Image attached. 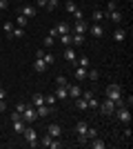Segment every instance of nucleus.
Here are the masks:
<instances>
[{
  "instance_id": "obj_1",
  "label": "nucleus",
  "mask_w": 133,
  "mask_h": 149,
  "mask_svg": "<svg viewBox=\"0 0 133 149\" xmlns=\"http://www.w3.org/2000/svg\"><path fill=\"white\" fill-rule=\"evenodd\" d=\"M107 98L113 100L115 107L127 105V100H124V96H122V87H120V85H109V87H107Z\"/></svg>"
},
{
  "instance_id": "obj_2",
  "label": "nucleus",
  "mask_w": 133,
  "mask_h": 149,
  "mask_svg": "<svg viewBox=\"0 0 133 149\" xmlns=\"http://www.w3.org/2000/svg\"><path fill=\"white\" fill-rule=\"evenodd\" d=\"M22 136H25V140H27V145L29 147H38V140H40V136H38V131L33 129V127H25V131H22Z\"/></svg>"
},
{
  "instance_id": "obj_3",
  "label": "nucleus",
  "mask_w": 133,
  "mask_h": 149,
  "mask_svg": "<svg viewBox=\"0 0 133 149\" xmlns=\"http://www.w3.org/2000/svg\"><path fill=\"white\" fill-rule=\"evenodd\" d=\"M115 116H118V120L120 123H124V125H129L131 123V111H129V107L127 105H122V107H115Z\"/></svg>"
},
{
  "instance_id": "obj_4",
  "label": "nucleus",
  "mask_w": 133,
  "mask_h": 149,
  "mask_svg": "<svg viewBox=\"0 0 133 149\" xmlns=\"http://www.w3.org/2000/svg\"><path fill=\"white\" fill-rule=\"evenodd\" d=\"M22 120H25L27 125H31V123L38 120V111H36V107H33V105H27L25 107V111H22Z\"/></svg>"
},
{
  "instance_id": "obj_5",
  "label": "nucleus",
  "mask_w": 133,
  "mask_h": 149,
  "mask_svg": "<svg viewBox=\"0 0 133 149\" xmlns=\"http://www.w3.org/2000/svg\"><path fill=\"white\" fill-rule=\"evenodd\" d=\"M98 109H100V113H104V116H111V113L115 111V102L107 98L104 102H100V105H98Z\"/></svg>"
},
{
  "instance_id": "obj_6",
  "label": "nucleus",
  "mask_w": 133,
  "mask_h": 149,
  "mask_svg": "<svg viewBox=\"0 0 133 149\" xmlns=\"http://www.w3.org/2000/svg\"><path fill=\"white\" fill-rule=\"evenodd\" d=\"M38 13V7H33V5H22L20 7V16H25V18H33Z\"/></svg>"
},
{
  "instance_id": "obj_7",
  "label": "nucleus",
  "mask_w": 133,
  "mask_h": 149,
  "mask_svg": "<svg viewBox=\"0 0 133 149\" xmlns=\"http://www.w3.org/2000/svg\"><path fill=\"white\" fill-rule=\"evenodd\" d=\"M67 91H69V98H80V96H82V87H80L78 82L67 85Z\"/></svg>"
},
{
  "instance_id": "obj_8",
  "label": "nucleus",
  "mask_w": 133,
  "mask_h": 149,
  "mask_svg": "<svg viewBox=\"0 0 133 149\" xmlns=\"http://www.w3.org/2000/svg\"><path fill=\"white\" fill-rule=\"evenodd\" d=\"M64 60L67 62H71V65H76V49H73V47H64Z\"/></svg>"
},
{
  "instance_id": "obj_9",
  "label": "nucleus",
  "mask_w": 133,
  "mask_h": 149,
  "mask_svg": "<svg viewBox=\"0 0 133 149\" xmlns=\"http://www.w3.org/2000/svg\"><path fill=\"white\" fill-rule=\"evenodd\" d=\"M89 31H91V36H93V38H102V36H104V29L100 27V22H93V25L89 27Z\"/></svg>"
},
{
  "instance_id": "obj_10",
  "label": "nucleus",
  "mask_w": 133,
  "mask_h": 149,
  "mask_svg": "<svg viewBox=\"0 0 133 149\" xmlns=\"http://www.w3.org/2000/svg\"><path fill=\"white\" fill-rule=\"evenodd\" d=\"M25 127H27V123H25L22 118H20V120H13V123H11V129L16 131V134H22V131H25Z\"/></svg>"
},
{
  "instance_id": "obj_11",
  "label": "nucleus",
  "mask_w": 133,
  "mask_h": 149,
  "mask_svg": "<svg viewBox=\"0 0 133 149\" xmlns=\"http://www.w3.org/2000/svg\"><path fill=\"white\" fill-rule=\"evenodd\" d=\"M60 134H62V127H60L58 123L49 125V136H51V138H60Z\"/></svg>"
},
{
  "instance_id": "obj_12",
  "label": "nucleus",
  "mask_w": 133,
  "mask_h": 149,
  "mask_svg": "<svg viewBox=\"0 0 133 149\" xmlns=\"http://www.w3.org/2000/svg\"><path fill=\"white\" fill-rule=\"evenodd\" d=\"M87 31H89L87 22H84V20H76V27H73V33H87Z\"/></svg>"
},
{
  "instance_id": "obj_13",
  "label": "nucleus",
  "mask_w": 133,
  "mask_h": 149,
  "mask_svg": "<svg viewBox=\"0 0 133 149\" xmlns=\"http://www.w3.org/2000/svg\"><path fill=\"white\" fill-rule=\"evenodd\" d=\"M33 69H36V71H40V74H42V71H47V62L42 60V58H36V62H33Z\"/></svg>"
},
{
  "instance_id": "obj_14",
  "label": "nucleus",
  "mask_w": 133,
  "mask_h": 149,
  "mask_svg": "<svg viewBox=\"0 0 133 149\" xmlns=\"http://www.w3.org/2000/svg\"><path fill=\"white\" fill-rule=\"evenodd\" d=\"M36 111H38V118H44V116H49L53 109H51V107H47V105H40V107H36Z\"/></svg>"
},
{
  "instance_id": "obj_15",
  "label": "nucleus",
  "mask_w": 133,
  "mask_h": 149,
  "mask_svg": "<svg viewBox=\"0 0 133 149\" xmlns=\"http://www.w3.org/2000/svg\"><path fill=\"white\" fill-rule=\"evenodd\" d=\"M107 18L111 20V22H122V13L115 9V11H107Z\"/></svg>"
},
{
  "instance_id": "obj_16",
  "label": "nucleus",
  "mask_w": 133,
  "mask_h": 149,
  "mask_svg": "<svg viewBox=\"0 0 133 149\" xmlns=\"http://www.w3.org/2000/svg\"><path fill=\"white\" fill-rule=\"evenodd\" d=\"M53 96H56L58 100H67V98H69V91H67V87H58Z\"/></svg>"
},
{
  "instance_id": "obj_17",
  "label": "nucleus",
  "mask_w": 133,
  "mask_h": 149,
  "mask_svg": "<svg viewBox=\"0 0 133 149\" xmlns=\"http://www.w3.org/2000/svg\"><path fill=\"white\" fill-rule=\"evenodd\" d=\"M111 36H113V40H115V42H122V40L127 38V31H124V29H115L113 33H111Z\"/></svg>"
},
{
  "instance_id": "obj_18",
  "label": "nucleus",
  "mask_w": 133,
  "mask_h": 149,
  "mask_svg": "<svg viewBox=\"0 0 133 149\" xmlns=\"http://www.w3.org/2000/svg\"><path fill=\"white\" fill-rule=\"evenodd\" d=\"M53 29H56V33H60V36L69 33V25H67V22H58V25L53 27Z\"/></svg>"
},
{
  "instance_id": "obj_19",
  "label": "nucleus",
  "mask_w": 133,
  "mask_h": 149,
  "mask_svg": "<svg viewBox=\"0 0 133 149\" xmlns=\"http://www.w3.org/2000/svg\"><path fill=\"white\" fill-rule=\"evenodd\" d=\"M31 105H33V107L44 105V96H42V93H33V96H31Z\"/></svg>"
},
{
  "instance_id": "obj_20",
  "label": "nucleus",
  "mask_w": 133,
  "mask_h": 149,
  "mask_svg": "<svg viewBox=\"0 0 133 149\" xmlns=\"http://www.w3.org/2000/svg\"><path fill=\"white\" fill-rule=\"evenodd\" d=\"M73 74H76V82H80V80H84V78H87V69H84V67H76V71H73Z\"/></svg>"
},
{
  "instance_id": "obj_21",
  "label": "nucleus",
  "mask_w": 133,
  "mask_h": 149,
  "mask_svg": "<svg viewBox=\"0 0 133 149\" xmlns=\"http://www.w3.org/2000/svg\"><path fill=\"white\" fill-rule=\"evenodd\" d=\"M87 127H89V123H84V120L76 123V131H78V136H84V134H87Z\"/></svg>"
},
{
  "instance_id": "obj_22",
  "label": "nucleus",
  "mask_w": 133,
  "mask_h": 149,
  "mask_svg": "<svg viewBox=\"0 0 133 149\" xmlns=\"http://www.w3.org/2000/svg\"><path fill=\"white\" fill-rule=\"evenodd\" d=\"M42 58L44 62H47V67H51V65H53V62H56V58H53V54H49V51H42Z\"/></svg>"
},
{
  "instance_id": "obj_23",
  "label": "nucleus",
  "mask_w": 133,
  "mask_h": 149,
  "mask_svg": "<svg viewBox=\"0 0 133 149\" xmlns=\"http://www.w3.org/2000/svg\"><path fill=\"white\" fill-rule=\"evenodd\" d=\"M64 9H67V11H69L71 16H73V13L78 11V5L73 2V0H67V2H64Z\"/></svg>"
},
{
  "instance_id": "obj_24",
  "label": "nucleus",
  "mask_w": 133,
  "mask_h": 149,
  "mask_svg": "<svg viewBox=\"0 0 133 149\" xmlns=\"http://www.w3.org/2000/svg\"><path fill=\"white\" fill-rule=\"evenodd\" d=\"M91 140H93V143H91V147H93V149H104V147H107V143H104V140H100L98 136L91 138Z\"/></svg>"
},
{
  "instance_id": "obj_25",
  "label": "nucleus",
  "mask_w": 133,
  "mask_h": 149,
  "mask_svg": "<svg viewBox=\"0 0 133 149\" xmlns=\"http://www.w3.org/2000/svg\"><path fill=\"white\" fill-rule=\"evenodd\" d=\"M22 36H25V27H13V31H11L9 38H22Z\"/></svg>"
},
{
  "instance_id": "obj_26",
  "label": "nucleus",
  "mask_w": 133,
  "mask_h": 149,
  "mask_svg": "<svg viewBox=\"0 0 133 149\" xmlns=\"http://www.w3.org/2000/svg\"><path fill=\"white\" fill-rule=\"evenodd\" d=\"M56 96H53V93H49V96H44V105L47 107H51V109H53V105H56Z\"/></svg>"
},
{
  "instance_id": "obj_27",
  "label": "nucleus",
  "mask_w": 133,
  "mask_h": 149,
  "mask_svg": "<svg viewBox=\"0 0 133 149\" xmlns=\"http://www.w3.org/2000/svg\"><path fill=\"white\" fill-rule=\"evenodd\" d=\"M87 78H89V80H98V78H100V74H98V71H95V69H91V67H89L87 69Z\"/></svg>"
},
{
  "instance_id": "obj_28",
  "label": "nucleus",
  "mask_w": 133,
  "mask_h": 149,
  "mask_svg": "<svg viewBox=\"0 0 133 149\" xmlns=\"http://www.w3.org/2000/svg\"><path fill=\"white\" fill-rule=\"evenodd\" d=\"M78 67H84V69H89V67H91L89 58H87V56H80V58H78Z\"/></svg>"
},
{
  "instance_id": "obj_29",
  "label": "nucleus",
  "mask_w": 133,
  "mask_h": 149,
  "mask_svg": "<svg viewBox=\"0 0 133 149\" xmlns=\"http://www.w3.org/2000/svg\"><path fill=\"white\" fill-rule=\"evenodd\" d=\"M76 107H78V109H82V111H84V109H89L87 100H84L82 96H80V98H76Z\"/></svg>"
},
{
  "instance_id": "obj_30",
  "label": "nucleus",
  "mask_w": 133,
  "mask_h": 149,
  "mask_svg": "<svg viewBox=\"0 0 133 149\" xmlns=\"http://www.w3.org/2000/svg\"><path fill=\"white\" fill-rule=\"evenodd\" d=\"M84 136H87V140H91V138L98 136V129H95V127H87V134H84Z\"/></svg>"
},
{
  "instance_id": "obj_31",
  "label": "nucleus",
  "mask_w": 133,
  "mask_h": 149,
  "mask_svg": "<svg viewBox=\"0 0 133 149\" xmlns=\"http://www.w3.org/2000/svg\"><path fill=\"white\" fill-rule=\"evenodd\" d=\"M53 42H56V36H44V47H47V49H49V47H53Z\"/></svg>"
},
{
  "instance_id": "obj_32",
  "label": "nucleus",
  "mask_w": 133,
  "mask_h": 149,
  "mask_svg": "<svg viewBox=\"0 0 133 149\" xmlns=\"http://www.w3.org/2000/svg\"><path fill=\"white\" fill-rule=\"evenodd\" d=\"M67 85H69V80H67L64 76H58L56 78V87H67Z\"/></svg>"
},
{
  "instance_id": "obj_33",
  "label": "nucleus",
  "mask_w": 133,
  "mask_h": 149,
  "mask_svg": "<svg viewBox=\"0 0 133 149\" xmlns=\"http://www.w3.org/2000/svg\"><path fill=\"white\" fill-rule=\"evenodd\" d=\"M87 105H89V109H98V105H100V102H98V98H95V96H91V98L87 100Z\"/></svg>"
},
{
  "instance_id": "obj_34",
  "label": "nucleus",
  "mask_w": 133,
  "mask_h": 149,
  "mask_svg": "<svg viewBox=\"0 0 133 149\" xmlns=\"http://www.w3.org/2000/svg\"><path fill=\"white\" fill-rule=\"evenodd\" d=\"M60 42H62L64 47H71V33H64V36H60Z\"/></svg>"
},
{
  "instance_id": "obj_35",
  "label": "nucleus",
  "mask_w": 133,
  "mask_h": 149,
  "mask_svg": "<svg viewBox=\"0 0 133 149\" xmlns=\"http://www.w3.org/2000/svg\"><path fill=\"white\" fill-rule=\"evenodd\" d=\"M104 18H107V16H104L102 11H93V22H102Z\"/></svg>"
},
{
  "instance_id": "obj_36",
  "label": "nucleus",
  "mask_w": 133,
  "mask_h": 149,
  "mask_svg": "<svg viewBox=\"0 0 133 149\" xmlns=\"http://www.w3.org/2000/svg\"><path fill=\"white\" fill-rule=\"evenodd\" d=\"M38 143L42 145V147H49V143H51V136H49V134H47V136H42V138H40Z\"/></svg>"
},
{
  "instance_id": "obj_37",
  "label": "nucleus",
  "mask_w": 133,
  "mask_h": 149,
  "mask_svg": "<svg viewBox=\"0 0 133 149\" xmlns=\"http://www.w3.org/2000/svg\"><path fill=\"white\" fill-rule=\"evenodd\" d=\"M16 22H18V27H27L29 18H25V16H18V18H16Z\"/></svg>"
},
{
  "instance_id": "obj_38",
  "label": "nucleus",
  "mask_w": 133,
  "mask_h": 149,
  "mask_svg": "<svg viewBox=\"0 0 133 149\" xmlns=\"http://www.w3.org/2000/svg\"><path fill=\"white\" fill-rule=\"evenodd\" d=\"M13 27H16V25H13V22H5V33H7V38L11 36V31H13Z\"/></svg>"
},
{
  "instance_id": "obj_39",
  "label": "nucleus",
  "mask_w": 133,
  "mask_h": 149,
  "mask_svg": "<svg viewBox=\"0 0 133 149\" xmlns=\"http://www.w3.org/2000/svg\"><path fill=\"white\" fill-rule=\"evenodd\" d=\"M56 7H58V0H47V7H44V9H49V11H53Z\"/></svg>"
},
{
  "instance_id": "obj_40",
  "label": "nucleus",
  "mask_w": 133,
  "mask_h": 149,
  "mask_svg": "<svg viewBox=\"0 0 133 149\" xmlns=\"http://www.w3.org/2000/svg\"><path fill=\"white\" fill-rule=\"evenodd\" d=\"M118 9V2L115 0H109V7H107V11H115Z\"/></svg>"
},
{
  "instance_id": "obj_41",
  "label": "nucleus",
  "mask_w": 133,
  "mask_h": 149,
  "mask_svg": "<svg viewBox=\"0 0 133 149\" xmlns=\"http://www.w3.org/2000/svg\"><path fill=\"white\" fill-rule=\"evenodd\" d=\"M20 118H22V113H18L16 109H13V111H11V123H13V120H20Z\"/></svg>"
},
{
  "instance_id": "obj_42",
  "label": "nucleus",
  "mask_w": 133,
  "mask_h": 149,
  "mask_svg": "<svg viewBox=\"0 0 133 149\" xmlns=\"http://www.w3.org/2000/svg\"><path fill=\"white\" fill-rule=\"evenodd\" d=\"M25 102H18V105H16V111H18V113H22V111H25Z\"/></svg>"
},
{
  "instance_id": "obj_43",
  "label": "nucleus",
  "mask_w": 133,
  "mask_h": 149,
  "mask_svg": "<svg viewBox=\"0 0 133 149\" xmlns=\"http://www.w3.org/2000/svg\"><path fill=\"white\" fill-rule=\"evenodd\" d=\"M73 18H76V20H84V16H82V11H80V9H78V11L73 13Z\"/></svg>"
},
{
  "instance_id": "obj_44",
  "label": "nucleus",
  "mask_w": 133,
  "mask_h": 149,
  "mask_svg": "<svg viewBox=\"0 0 133 149\" xmlns=\"http://www.w3.org/2000/svg\"><path fill=\"white\" fill-rule=\"evenodd\" d=\"M91 96H93V93H91V91H82V98H84V100H89V98H91Z\"/></svg>"
},
{
  "instance_id": "obj_45",
  "label": "nucleus",
  "mask_w": 133,
  "mask_h": 149,
  "mask_svg": "<svg viewBox=\"0 0 133 149\" xmlns=\"http://www.w3.org/2000/svg\"><path fill=\"white\" fill-rule=\"evenodd\" d=\"M7 7H9V2H7V0H0V9H7Z\"/></svg>"
},
{
  "instance_id": "obj_46",
  "label": "nucleus",
  "mask_w": 133,
  "mask_h": 149,
  "mask_svg": "<svg viewBox=\"0 0 133 149\" xmlns=\"http://www.w3.org/2000/svg\"><path fill=\"white\" fill-rule=\"evenodd\" d=\"M7 98V91H5V89H0V100H5Z\"/></svg>"
},
{
  "instance_id": "obj_47",
  "label": "nucleus",
  "mask_w": 133,
  "mask_h": 149,
  "mask_svg": "<svg viewBox=\"0 0 133 149\" xmlns=\"http://www.w3.org/2000/svg\"><path fill=\"white\" fill-rule=\"evenodd\" d=\"M36 7H47V0H38V5Z\"/></svg>"
},
{
  "instance_id": "obj_48",
  "label": "nucleus",
  "mask_w": 133,
  "mask_h": 149,
  "mask_svg": "<svg viewBox=\"0 0 133 149\" xmlns=\"http://www.w3.org/2000/svg\"><path fill=\"white\" fill-rule=\"evenodd\" d=\"M0 111H5V100H0Z\"/></svg>"
},
{
  "instance_id": "obj_49",
  "label": "nucleus",
  "mask_w": 133,
  "mask_h": 149,
  "mask_svg": "<svg viewBox=\"0 0 133 149\" xmlns=\"http://www.w3.org/2000/svg\"><path fill=\"white\" fill-rule=\"evenodd\" d=\"M115 2H118V0H115Z\"/></svg>"
}]
</instances>
